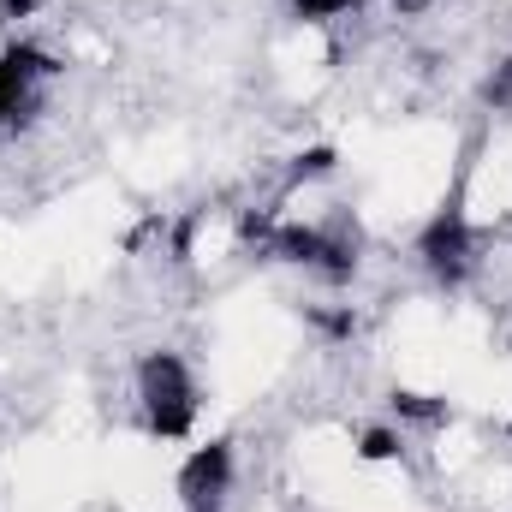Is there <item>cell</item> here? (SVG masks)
I'll use <instances>...</instances> for the list:
<instances>
[{"label": "cell", "mask_w": 512, "mask_h": 512, "mask_svg": "<svg viewBox=\"0 0 512 512\" xmlns=\"http://www.w3.org/2000/svg\"><path fill=\"white\" fill-rule=\"evenodd\" d=\"M483 102L495 108V114H512V54L489 72V84H483Z\"/></svg>", "instance_id": "9"}, {"label": "cell", "mask_w": 512, "mask_h": 512, "mask_svg": "<svg viewBox=\"0 0 512 512\" xmlns=\"http://www.w3.org/2000/svg\"><path fill=\"white\" fill-rule=\"evenodd\" d=\"M477 262H483L477 221H471L459 203H447V209H435V215L423 221V233H417V268H423L429 280L459 286V280L477 274Z\"/></svg>", "instance_id": "2"}, {"label": "cell", "mask_w": 512, "mask_h": 512, "mask_svg": "<svg viewBox=\"0 0 512 512\" xmlns=\"http://www.w3.org/2000/svg\"><path fill=\"white\" fill-rule=\"evenodd\" d=\"M286 6H292L298 24H334V18H346L358 0H286Z\"/></svg>", "instance_id": "8"}, {"label": "cell", "mask_w": 512, "mask_h": 512, "mask_svg": "<svg viewBox=\"0 0 512 512\" xmlns=\"http://www.w3.org/2000/svg\"><path fill=\"white\" fill-rule=\"evenodd\" d=\"M60 72V60L36 42H6L0 48V131L30 126V114L48 96V78Z\"/></svg>", "instance_id": "3"}, {"label": "cell", "mask_w": 512, "mask_h": 512, "mask_svg": "<svg viewBox=\"0 0 512 512\" xmlns=\"http://www.w3.org/2000/svg\"><path fill=\"white\" fill-rule=\"evenodd\" d=\"M387 411H393V423H399V429H405V423L435 429V423H447V417H453V405H447L441 393H417V387H393V393H387Z\"/></svg>", "instance_id": "5"}, {"label": "cell", "mask_w": 512, "mask_h": 512, "mask_svg": "<svg viewBox=\"0 0 512 512\" xmlns=\"http://www.w3.org/2000/svg\"><path fill=\"white\" fill-rule=\"evenodd\" d=\"M239 483V459H233V441H203L185 453L173 489H179V507L185 512H227V495Z\"/></svg>", "instance_id": "4"}, {"label": "cell", "mask_w": 512, "mask_h": 512, "mask_svg": "<svg viewBox=\"0 0 512 512\" xmlns=\"http://www.w3.org/2000/svg\"><path fill=\"white\" fill-rule=\"evenodd\" d=\"M399 453H405V429H393V423L364 429V441H358V459H370V465H387V459H399Z\"/></svg>", "instance_id": "7"}, {"label": "cell", "mask_w": 512, "mask_h": 512, "mask_svg": "<svg viewBox=\"0 0 512 512\" xmlns=\"http://www.w3.org/2000/svg\"><path fill=\"white\" fill-rule=\"evenodd\" d=\"M137 411L155 441H185L197 429V376L179 352L155 346L137 358Z\"/></svg>", "instance_id": "1"}, {"label": "cell", "mask_w": 512, "mask_h": 512, "mask_svg": "<svg viewBox=\"0 0 512 512\" xmlns=\"http://www.w3.org/2000/svg\"><path fill=\"white\" fill-rule=\"evenodd\" d=\"M36 12H42V0H0V18H12V24L18 18H36Z\"/></svg>", "instance_id": "10"}, {"label": "cell", "mask_w": 512, "mask_h": 512, "mask_svg": "<svg viewBox=\"0 0 512 512\" xmlns=\"http://www.w3.org/2000/svg\"><path fill=\"white\" fill-rule=\"evenodd\" d=\"M507 435H512V423H507Z\"/></svg>", "instance_id": "11"}, {"label": "cell", "mask_w": 512, "mask_h": 512, "mask_svg": "<svg viewBox=\"0 0 512 512\" xmlns=\"http://www.w3.org/2000/svg\"><path fill=\"white\" fill-rule=\"evenodd\" d=\"M334 167H340V155H334L328 143H310V149H298V155H292L286 179H292V185H310V179H328Z\"/></svg>", "instance_id": "6"}]
</instances>
